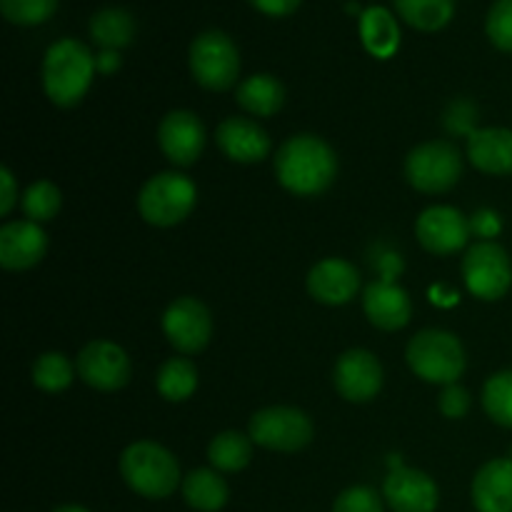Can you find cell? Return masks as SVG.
<instances>
[{
  "label": "cell",
  "mask_w": 512,
  "mask_h": 512,
  "mask_svg": "<svg viewBox=\"0 0 512 512\" xmlns=\"http://www.w3.org/2000/svg\"><path fill=\"white\" fill-rule=\"evenodd\" d=\"M275 175L285 190L300 198H313L333 185L338 158L325 140L315 135H295L280 145L275 155Z\"/></svg>",
  "instance_id": "1"
},
{
  "label": "cell",
  "mask_w": 512,
  "mask_h": 512,
  "mask_svg": "<svg viewBox=\"0 0 512 512\" xmlns=\"http://www.w3.org/2000/svg\"><path fill=\"white\" fill-rule=\"evenodd\" d=\"M95 58L80 40L63 38L48 48L43 58L45 95L60 108H73L93 83Z\"/></svg>",
  "instance_id": "2"
},
{
  "label": "cell",
  "mask_w": 512,
  "mask_h": 512,
  "mask_svg": "<svg viewBox=\"0 0 512 512\" xmlns=\"http://www.w3.org/2000/svg\"><path fill=\"white\" fill-rule=\"evenodd\" d=\"M120 475L133 493L148 500H163L180 485V465L163 445L140 440L120 455Z\"/></svg>",
  "instance_id": "3"
},
{
  "label": "cell",
  "mask_w": 512,
  "mask_h": 512,
  "mask_svg": "<svg viewBox=\"0 0 512 512\" xmlns=\"http://www.w3.org/2000/svg\"><path fill=\"white\" fill-rule=\"evenodd\" d=\"M410 370L425 383L453 385L465 373V350L453 333L420 330L405 350Z\"/></svg>",
  "instance_id": "4"
},
{
  "label": "cell",
  "mask_w": 512,
  "mask_h": 512,
  "mask_svg": "<svg viewBox=\"0 0 512 512\" xmlns=\"http://www.w3.org/2000/svg\"><path fill=\"white\" fill-rule=\"evenodd\" d=\"M195 208L193 180L180 173L153 175L138 195V210L145 223L155 228H170L183 223Z\"/></svg>",
  "instance_id": "5"
},
{
  "label": "cell",
  "mask_w": 512,
  "mask_h": 512,
  "mask_svg": "<svg viewBox=\"0 0 512 512\" xmlns=\"http://www.w3.org/2000/svg\"><path fill=\"white\" fill-rule=\"evenodd\" d=\"M463 175V158L458 148L445 140H430L410 150L405 158V178L420 193H445Z\"/></svg>",
  "instance_id": "6"
},
{
  "label": "cell",
  "mask_w": 512,
  "mask_h": 512,
  "mask_svg": "<svg viewBox=\"0 0 512 512\" xmlns=\"http://www.w3.org/2000/svg\"><path fill=\"white\" fill-rule=\"evenodd\" d=\"M193 78L208 90H228L240 75V53L223 30H205L190 45Z\"/></svg>",
  "instance_id": "7"
},
{
  "label": "cell",
  "mask_w": 512,
  "mask_h": 512,
  "mask_svg": "<svg viewBox=\"0 0 512 512\" xmlns=\"http://www.w3.org/2000/svg\"><path fill=\"white\" fill-rule=\"evenodd\" d=\"M250 438L275 453H295L313 440V423L303 410L275 405L250 418Z\"/></svg>",
  "instance_id": "8"
},
{
  "label": "cell",
  "mask_w": 512,
  "mask_h": 512,
  "mask_svg": "<svg viewBox=\"0 0 512 512\" xmlns=\"http://www.w3.org/2000/svg\"><path fill=\"white\" fill-rule=\"evenodd\" d=\"M463 278L475 298L500 300L512 285L510 255L493 240H480L463 258Z\"/></svg>",
  "instance_id": "9"
},
{
  "label": "cell",
  "mask_w": 512,
  "mask_h": 512,
  "mask_svg": "<svg viewBox=\"0 0 512 512\" xmlns=\"http://www.w3.org/2000/svg\"><path fill=\"white\" fill-rule=\"evenodd\" d=\"M163 333L178 353H200L213 335L210 310L195 298H178L163 315Z\"/></svg>",
  "instance_id": "10"
},
{
  "label": "cell",
  "mask_w": 512,
  "mask_h": 512,
  "mask_svg": "<svg viewBox=\"0 0 512 512\" xmlns=\"http://www.w3.org/2000/svg\"><path fill=\"white\" fill-rule=\"evenodd\" d=\"M78 373L90 388L113 393L130 380L128 353L110 340H93L80 350Z\"/></svg>",
  "instance_id": "11"
},
{
  "label": "cell",
  "mask_w": 512,
  "mask_h": 512,
  "mask_svg": "<svg viewBox=\"0 0 512 512\" xmlns=\"http://www.w3.org/2000/svg\"><path fill=\"white\" fill-rule=\"evenodd\" d=\"M470 220L460 210L450 205H433L423 210L415 223V235L420 245L433 255H453L468 243L470 238Z\"/></svg>",
  "instance_id": "12"
},
{
  "label": "cell",
  "mask_w": 512,
  "mask_h": 512,
  "mask_svg": "<svg viewBox=\"0 0 512 512\" xmlns=\"http://www.w3.org/2000/svg\"><path fill=\"white\" fill-rule=\"evenodd\" d=\"M158 143L173 165H193L205 148V128L190 110H173L158 128Z\"/></svg>",
  "instance_id": "13"
},
{
  "label": "cell",
  "mask_w": 512,
  "mask_h": 512,
  "mask_svg": "<svg viewBox=\"0 0 512 512\" xmlns=\"http://www.w3.org/2000/svg\"><path fill=\"white\" fill-rule=\"evenodd\" d=\"M335 388L350 403H368L383 388L380 360L368 350H348L335 365Z\"/></svg>",
  "instance_id": "14"
},
{
  "label": "cell",
  "mask_w": 512,
  "mask_h": 512,
  "mask_svg": "<svg viewBox=\"0 0 512 512\" xmlns=\"http://www.w3.org/2000/svg\"><path fill=\"white\" fill-rule=\"evenodd\" d=\"M383 498L393 512H435L440 503L435 480L413 468H395L385 478Z\"/></svg>",
  "instance_id": "15"
},
{
  "label": "cell",
  "mask_w": 512,
  "mask_h": 512,
  "mask_svg": "<svg viewBox=\"0 0 512 512\" xmlns=\"http://www.w3.org/2000/svg\"><path fill=\"white\" fill-rule=\"evenodd\" d=\"M48 248V235L40 223L15 220L0 228V265L5 270H28L43 260Z\"/></svg>",
  "instance_id": "16"
},
{
  "label": "cell",
  "mask_w": 512,
  "mask_h": 512,
  "mask_svg": "<svg viewBox=\"0 0 512 512\" xmlns=\"http://www.w3.org/2000/svg\"><path fill=\"white\" fill-rule=\"evenodd\" d=\"M360 275L348 260H320L308 275V293L323 305H345L358 295Z\"/></svg>",
  "instance_id": "17"
},
{
  "label": "cell",
  "mask_w": 512,
  "mask_h": 512,
  "mask_svg": "<svg viewBox=\"0 0 512 512\" xmlns=\"http://www.w3.org/2000/svg\"><path fill=\"white\" fill-rule=\"evenodd\" d=\"M363 308L370 323L380 330H388V333L405 328L410 323V315H413L408 293L390 280H378V283H370L365 288Z\"/></svg>",
  "instance_id": "18"
},
{
  "label": "cell",
  "mask_w": 512,
  "mask_h": 512,
  "mask_svg": "<svg viewBox=\"0 0 512 512\" xmlns=\"http://www.w3.org/2000/svg\"><path fill=\"white\" fill-rule=\"evenodd\" d=\"M220 150L235 163H260L270 153V138L255 120L228 118L215 133Z\"/></svg>",
  "instance_id": "19"
},
{
  "label": "cell",
  "mask_w": 512,
  "mask_h": 512,
  "mask_svg": "<svg viewBox=\"0 0 512 512\" xmlns=\"http://www.w3.org/2000/svg\"><path fill=\"white\" fill-rule=\"evenodd\" d=\"M473 505L478 512H512V460H490L475 473Z\"/></svg>",
  "instance_id": "20"
},
{
  "label": "cell",
  "mask_w": 512,
  "mask_h": 512,
  "mask_svg": "<svg viewBox=\"0 0 512 512\" xmlns=\"http://www.w3.org/2000/svg\"><path fill=\"white\" fill-rule=\"evenodd\" d=\"M468 158L480 173L512 175V130H473L468 138Z\"/></svg>",
  "instance_id": "21"
},
{
  "label": "cell",
  "mask_w": 512,
  "mask_h": 512,
  "mask_svg": "<svg viewBox=\"0 0 512 512\" xmlns=\"http://www.w3.org/2000/svg\"><path fill=\"white\" fill-rule=\"evenodd\" d=\"M360 38H363V45L368 48L370 55H375V58H390V55H395V50L400 45L398 20L385 8L373 5V8H368L360 15Z\"/></svg>",
  "instance_id": "22"
},
{
  "label": "cell",
  "mask_w": 512,
  "mask_h": 512,
  "mask_svg": "<svg viewBox=\"0 0 512 512\" xmlns=\"http://www.w3.org/2000/svg\"><path fill=\"white\" fill-rule=\"evenodd\" d=\"M238 103L240 108L248 110L250 115L270 118V115H275L280 108H283L285 88L275 75H268V73L253 75V78L240 83Z\"/></svg>",
  "instance_id": "23"
},
{
  "label": "cell",
  "mask_w": 512,
  "mask_h": 512,
  "mask_svg": "<svg viewBox=\"0 0 512 512\" xmlns=\"http://www.w3.org/2000/svg\"><path fill=\"white\" fill-rule=\"evenodd\" d=\"M228 495V485H225V480L215 470H193L183 480L185 503L198 512H218L228 503Z\"/></svg>",
  "instance_id": "24"
},
{
  "label": "cell",
  "mask_w": 512,
  "mask_h": 512,
  "mask_svg": "<svg viewBox=\"0 0 512 512\" xmlns=\"http://www.w3.org/2000/svg\"><path fill=\"white\" fill-rule=\"evenodd\" d=\"M90 35L103 50H120L135 35V20L123 8H103L90 18Z\"/></svg>",
  "instance_id": "25"
},
{
  "label": "cell",
  "mask_w": 512,
  "mask_h": 512,
  "mask_svg": "<svg viewBox=\"0 0 512 512\" xmlns=\"http://www.w3.org/2000/svg\"><path fill=\"white\" fill-rule=\"evenodd\" d=\"M400 18L415 30L435 33L453 20L455 0H393Z\"/></svg>",
  "instance_id": "26"
},
{
  "label": "cell",
  "mask_w": 512,
  "mask_h": 512,
  "mask_svg": "<svg viewBox=\"0 0 512 512\" xmlns=\"http://www.w3.org/2000/svg\"><path fill=\"white\" fill-rule=\"evenodd\" d=\"M198 388V370L190 360L170 358L158 370V393L170 403H183Z\"/></svg>",
  "instance_id": "27"
},
{
  "label": "cell",
  "mask_w": 512,
  "mask_h": 512,
  "mask_svg": "<svg viewBox=\"0 0 512 512\" xmlns=\"http://www.w3.org/2000/svg\"><path fill=\"white\" fill-rule=\"evenodd\" d=\"M210 465L220 473H238L253 458V448H250V440L245 435L228 430V433L215 435L213 443L208 448Z\"/></svg>",
  "instance_id": "28"
},
{
  "label": "cell",
  "mask_w": 512,
  "mask_h": 512,
  "mask_svg": "<svg viewBox=\"0 0 512 512\" xmlns=\"http://www.w3.org/2000/svg\"><path fill=\"white\" fill-rule=\"evenodd\" d=\"M483 408L490 420L512 428V370L495 373L483 388Z\"/></svg>",
  "instance_id": "29"
},
{
  "label": "cell",
  "mask_w": 512,
  "mask_h": 512,
  "mask_svg": "<svg viewBox=\"0 0 512 512\" xmlns=\"http://www.w3.org/2000/svg\"><path fill=\"white\" fill-rule=\"evenodd\" d=\"M35 388L45 393H60L73 383V365L63 353H45L33 365Z\"/></svg>",
  "instance_id": "30"
},
{
  "label": "cell",
  "mask_w": 512,
  "mask_h": 512,
  "mask_svg": "<svg viewBox=\"0 0 512 512\" xmlns=\"http://www.w3.org/2000/svg\"><path fill=\"white\" fill-rule=\"evenodd\" d=\"M60 205H63V195H60L58 185L48 183V180H38L23 195V210L33 223L53 220L58 215Z\"/></svg>",
  "instance_id": "31"
},
{
  "label": "cell",
  "mask_w": 512,
  "mask_h": 512,
  "mask_svg": "<svg viewBox=\"0 0 512 512\" xmlns=\"http://www.w3.org/2000/svg\"><path fill=\"white\" fill-rule=\"evenodd\" d=\"M58 10V0H0V13L13 25H40Z\"/></svg>",
  "instance_id": "32"
},
{
  "label": "cell",
  "mask_w": 512,
  "mask_h": 512,
  "mask_svg": "<svg viewBox=\"0 0 512 512\" xmlns=\"http://www.w3.org/2000/svg\"><path fill=\"white\" fill-rule=\"evenodd\" d=\"M485 33L495 48L512 53V0H495L485 20Z\"/></svg>",
  "instance_id": "33"
},
{
  "label": "cell",
  "mask_w": 512,
  "mask_h": 512,
  "mask_svg": "<svg viewBox=\"0 0 512 512\" xmlns=\"http://www.w3.org/2000/svg\"><path fill=\"white\" fill-rule=\"evenodd\" d=\"M333 512H385V508L378 490L368 488V485H355L338 495Z\"/></svg>",
  "instance_id": "34"
},
{
  "label": "cell",
  "mask_w": 512,
  "mask_h": 512,
  "mask_svg": "<svg viewBox=\"0 0 512 512\" xmlns=\"http://www.w3.org/2000/svg\"><path fill=\"white\" fill-rule=\"evenodd\" d=\"M440 413L450 420L465 418L470 410V393L465 388H460L458 383L445 385L443 395H440Z\"/></svg>",
  "instance_id": "35"
},
{
  "label": "cell",
  "mask_w": 512,
  "mask_h": 512,
  "mask_svg": "<svg viewBox=\"0 0 512 512\" xmlns=\"http://www.w3.org/2000/svg\"><path fill=\"white\" fill-rule=\"evenodd\" d=\"M470 230H473L478 238L490 240L503 230V220H500V215L495 213V210H478V213L470 218Z\"/></svg>",
  "instance_id": "36"
},
{
  "label": "cell",
  "mask_w": 512,
  "mask_h": 512,
  "mask_svg": "<svg viewBox=\"0 0 512 512\" xmlns=\"http://www.w3.org/2000/svg\"><path fill=\"white\" fill-rule=\"evenodd\" d=\"M248 3L270 18H285V15H293L303 0H248Z\"/></svg>",
  "instance_id": "37"
},
{
  "label": "cell",
  "mask_w": 512,
  "mask_h": 512,
  "mask_svg": "<svg viewBox=\"0 0 512 512\" xmlns=\"http://www.w3.org/2000/svg\"><path fill=\"white\" fill-rule=\"evenodd\" d=\"M18 203V190H15V178L8 168L0 170V213L8 215L13 205Z\"/></svg>",
  "instance_id": "38"
},
{
  "label": "cell",
  "mask_w": 512,
  "mask_h": 512,
  "mask_svg": "<svg viewBox=\"0 0 512 512\" xmlns=\"http://www.w3.org/2000/svg\"><path fill=\"white\" fill-rule=\"evenodd\" d=\"M95 68L100 73H113V70L120 68V55L118 50H100L98 60H95Z\"/></svg>",
  "instance_id": "39"
},
{
  "label": "cell",
  "mask_w": 512,
  "mask_h": 512,
  "mask_svg": "<svg viewBox=\"0 0 512 512\" xmlns=\"http://www.w3.org/2000/svg\"><path fill=\"white\" fill-rule=\"evenodd\" d=\"M53 512H88V510L80 508V505H63V508H55Z\"/></svg>",
  "instance_id": "40"
}]
</instances>
